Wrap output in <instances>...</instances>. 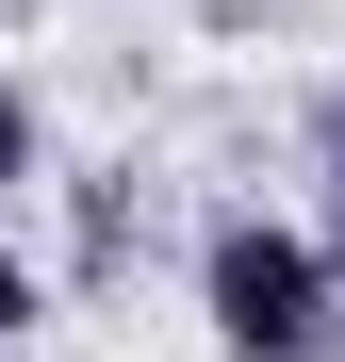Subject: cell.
I'll return each instance as SVG.
<instances>
[{
	"mask_svg": "<svg viewBox=\"0 0 345 362\" xmlns=\"http://www.w3.org/2000/svg\"><path fill=\"white\" fill-rule=\"evenodd\" d=\"M198 313L230 362H345V296L296 214H214L198 230Z\"/></svg>",
	"mask_w": 345,
	"mask_h": 362,
	"instance_id": "obj_1",
	"label": "cell"
},
{
	"mask_svg": "<svg viewBox=\"0 0 345 362\" xmlns=\"http://www.w3.org/2000/svg\"><path fill=\"white\" fill-rule=\"evenodd\" d=\"M313 264L345 296V83H313Z\"/></svg>",
	"mask_w": 345,
	"mask_h": 362,
	"instance_id": "obj_2",
	"label": "cell"
},
{
	"mask_svg": "<svg viewBox=\"0 0 345 362\" xmlns=\"http://www.w3.org/2000/svg\"><path fill=\"white\" fill-rule=\"evenodd\" d=\"M33 165H49V132H33V99H17V83H0V198H17Z\"/></svg>",
	"mask_w": 345,
	"mask_h": 362,
	"instance_id": "obj_3",
	"label": "cell"
},
{
	"mask_svg": "<svg viewBox=\"0 0 345 362\" xmlns=\"http://www.w3.org/2000/svg\"><path fill=\"white\" fill-rule=\"evenodd\" d=\"M33 313H49V280H33L17 247H0V362H17V346H33Z\"/></svg>",
	"mask_w": 345,
	"mask_h": 362,
	"instance_id": "obj_4",
	"label": "cell"
}]
</instances>
